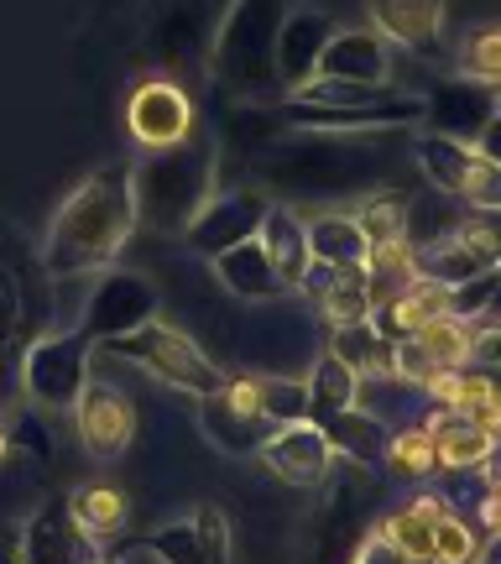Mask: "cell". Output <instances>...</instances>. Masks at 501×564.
<instances>
[{
  "label": "cell",
  "mask_w": 501,
  "mask_h": 564,
  "mask_svg": "<svg viewBox=\"0 0 501 564\" xmlns=\"http://www.w3.org/2000/svg\"><path fill=\"white\" fill-rule=\"evenodd\" d=\"M137 230V204H131V178L126 173H95L84 178L63 209L47 225V241H42V267L53 278H79L95 267L116 262V251L131 241Z\"/></svg>",
  "instance_id": "obj_1"
},
{
  "label": "cell",
  "mask_w": 501,
  "mask_h": 564,
  "mask_svg": "<svg viewBox=\"0 0 501 564\" xmlns=\"http://www.w3.org/2000/svg\"><path fill=\"white\" fill-rule=\"evenodd\" d=\"M131 178V204L137 225H152L162 236H183L188 220L199 215L215 194V141L188 131L183 141L146 147V158L126 173Z\"/></svg>",
  "instance_id": "obj_2"
},
{
  "label": "cell",
  "mask_w": 501,
  "mask_h": 564,
  "mask_svg": "<svg viewBox=\"0 0 501 564\" xmlns=\"http://www.w3.org/2000/svg\"><path fill=\"white\" fill-rule=\"evenodd\" d=\"M282 0H236L225 17L220 37H215V74L220 84L257 95L266 84H277V26H282Z\"/></svg>",
  "instance_id": "obj_3"
},
{
  "label": "cell",
  "mask_w": 501,
  "mask_h": 564,
  "mask_svg": "<svg viewBox=\"0 0 501 564\" xmlns=\"http://www.w3.org/2000/svg\"><path fill=\"white\" fill-rule=\"evenodd\" d=\"M100 350L105 356H121V361L141 366L146 377L178 387V392H188V398H209V392H220L225 387L220 366L209 361L199 345L188 340L178 324H167V319H146L141 329H131V335L100 340Z\"/></svg>",
  "instance_id": "obj_4"
},
{
  "label": "cell",
  "mask_w": 501,
  "mask_h": 564,
  "mask_svg": "<svg viewBox=\"0 0 501 564\" xmlns=\"http://www.w3.org/2000/svg\"><path fill=\"white\" fill-rule=\"evenodd\" d=\"M413 262H418V278L439 282V288H460V282H476L501 267V236L491 230L486 209H476V215H460L444 236L413 246Z\"/></svg>",
  "instance_id": "obj_5"
},
{
  "label": "cell",
  "mask_w": 501,
  "mask_h": 564,
  "mask_svg": "<svg viewBox=\"0 0 501 564\" xmlns=\"http://www.w3.org/2000/svg\"><path fill=\"white\" fill-rule=\"evenodd\" d=\"M89 356L95 345L84 340L79 329L68 335H42L26 361H21V382H26V398L47 413H74L84 382H89Z\"/></svg>",
  "instance_id": "obj_6"
},
{
  "label": "cell",
  "mask_w": 501,
  "mask_h": 564,
  "mask_svg": "<svg viewBox=\"0 0 501 564\" xmlns=\"http://www.w3.org/2000/svg\"><path fill=\"white\" fill-rule=\"evenodd\" d=\"M470 350H476V324L444 314V319H428L407 340L392 345V371H397L402 382L423 387L434 398V387L444 377H455L460 366H470Z\"/></svg>",
  "instance_id": "obj_7"
},
{
  "label": "cell",
  "mask_w": 501,
  "mask_h": 564,
  "mask_svg": "<svg viewBox=\"0 0 501 564\" xmlns=\"http://www.w3.org/2000/svg\"><path fill=\"white\" fill-rule=\"evenodd\" d=\"M282 121L303 126V131H392V126H418L423 121V100L418 95H402L397 84H386L381 95L361 105H303L287 100L282 105Z\"/></svg>",
  "instance_id": "obj_8"
},
{
  "label": "cell",
  "mask_w": 501,
  "mask_h": 564,
  "mask_svg": "<svg viewBox=\"0 0 501 564\" xmlns=\"http://www.w3.org/2000/svg\"><path fill=\"white\" fill-rule=\"evenodd\" d=\"M146 319H157V288L141 278V272L116 267V272H105L95 282L89 308H84V319H79V335L89 345H100V340H116V335H131Z\"/></svg>",
  "instance_id": "obj_9"
},
{
  "label": "cell",
  "mask_w": 501,
  "mask_h": 564,
  "mask_svg": "<svg viewBox=\"0 0 501 564\" xmlns=\"http://www.w3.org/2000/svg\"><path fill=\"white\" fill-rule=\"evenodd\" d=\"M266 209H272V199L261 194V188H230V194H209V204H204L199 215L188 220V230H183V241L194 246L199 257H220V251H230V246L251 241L261 230V220H266Z\"/></svg>",
  "instance_id": "obj_10"
},
{
  "label": "cell",
  "mask_w": 501,
  "mask_h": 564,
  "mask_svg": "<svg viewBox=\"0 0 501 564\" xmlns=\"http://www.w3.org/2000/svg\"><path fill=\"white\" fill-rule=\"evenodd\" d=\"M74 419H79V440L95 460H116L126 444L137 440V403L126 398L121 387L89 377L74 403Z\"/></svg>",
  "instance_id": "obj_11"
},
{
  "label": "cell",
  "mask_w": 501,
  "mask_h": 564,
  "mask_svg": "<svg viewBox=\"0 0 501 564\" xmlns=\"http://www.w3.org/2000/svg\"><path fill=\"white\" fill-rule=\"evenodd\" d=\"M17 560L21 564H89V560H100V544L74 523L68 497H53V502H42L37 512L26 518Z\"/></svg>",
  "instance_id": "obj_12"
},
{
  "label": "cell",
  "mask_w": 501,
  "mask_h": 564,
  "mask_svg": "<svg viewBox=\"0 0 501 564\" xmlns=\"http://www.w3.org/2000/svg\"><path fill=\"white\" fill-rule=\"evenodd\" d=\"M261 460L272 465V476L293 486H319L329 481V470H335V449L324 440L319 423H277L266 440H261Z\"/></svg>",
  "instance_id": "obj_13"
},
{
  "label": "cell",
  "mask_w": 501,
  "mask_h": 564,
  "mask_svg": "<svg viewBox=\"0 0 501 564\" xmlns=\"http://www.w3.org/2000/svg\"><path fill=\"white\" fill-rule=\"evenodd\" d=\"M126 126L141 147H167L194 131V105L173 79H146L137 84V95L126 105Z\"/></svg>",
  "instance_id": "obj_14"
},
{
  "label": "cell",
  "mask_w": 501,
  "mask_h": 564,
  "mask_svg": "<svg viewBox=\"0 0 501 564\" xmlns=\"http://www.w3.org/2000/svg\"><path fill=\"white\" fill-rule=\"evenodd\" d=\"M146 549L162 564H230V523L220 507H199L188 523L157 528Z\"/></svg>",
  "instance_id": "obj_15"
},
{
  "label": "cell",
  "mask_w": 501,
  "mask_h": 564,
  "mask_svg": "<svg viewBox=\"0 0 501 564\" xmlns=\"http://www.w3.org/2000/svg\"><path fill=\"white\" fill-rule=\"evenodd\" d=\"M335 37V21L324 17L319 6H293L282 11V26H277V84L298 89L319 74V58H324V42Z\"/></svg>",
  "instance_id": "obj_16"
},
{
  "label": "cell",
  "mask_w": 501,
  "mask_h": 564,
  "mask_svg": "<svg viewBox=\"0 0 501 564\" xmlns=\"http://www.w3.org/2000/svg\"><path fill=\"white\" fill-rule=\"evenodd\" d=\"M324 79H350V84H392V42L377 26H350L324 42L319 58Z\"/></svg>",
  "instance_id": "obj_17"
},
{
  "label": "cell",
  "mask_w": 501,
  "mask_h": 564,
  "mask_svg": "<svg viewBox=\"0 0 501 564\" xmlns=\"http://www.w3.org/2000/svg\"><path fill=\"white\" fill-rule=\"evenodd\" d=\"M491 116H497V89H491V84H476V79L439 84L434 100H423V121H428V131L455 137V141H476Z\"/></svg>",
  "instance_id": "obj_18"
},
{
  "label": "cell",
  "mask_w": 501,
  "mask_h": 564,
  "mask_svg": "<svg viewBox=\"0 0 501 564\" xmlns=\"http://www.w3.org/2000/svg\"><path fill=\"white\" fill-rule=\"evenodd\" d=\"M418 167H423V178L434 183L439 194H449V199H470V188L486 178L481 152L470 141L439 137V131H423L418 137Z\"/></svg>",
  "instance_id": "obj_19"
},
{
  "label": "cell",
  "mask_w": 501,
  "mask_h": 564,
  "mask_svg": "<svg viewBox=\"0 0 501 564\" xmlns=\"http://www.w3.org/2000/svg\"><path fill=\"white\" fill-rule=\"evenodd\" d=\"M371 26L407 53H434L444 37V0H366Z\"/></svg>",
  "instance_id": "obj_20"
},
{
  "label": "cell",
  "mask_w": 501,
  "mask_h": 564,
  "mask_svg": "<svg viewBox=\"0 0 501 564\" xmlns=\"http://www.w3.org/2000/svg\"><path fill=\"white\" fill-rule=\"evenodd\" d=\"M423 429H428V440H434L439 470H481L486 455L497 449V434H491V429L460 419V413H449V408H434Z\"/></svg>",
  "instance_id": "obj_21"
},
{
  "label": "cell",
  "mask_w": 501,
  "mask_h": 564,
  "mask_svg": "<svg viewBox=\"0 0 501 564\" xmlns=\"http://www.w3.org/2000/svg\"><path fill=\"white\" fill-rule=\"evenodd\" d=\"M303 293H314L329 324H361L371 319V293H366V267H308V278L298 282Z\"/></svg>",
  "instance_id": "obj_22"
},
{
  "label": "cell",
  "mask_w": 501,
  "mask_h": 564,
  "mask_svg": "<svg viewBox=\"0 0 501 564\" xmlns=\"http://www.w3.org/2000/svg\"><path fill=\"white\" fill-rule=\"evenodd\" d=\"M215 272H220L225 288L246 303H277L282 293H287V282L277 278V267H272V257H266V246H261L257 236L241 246H230V251H220V257H215Z\"/></svg>",
  "instance_id": "obj_23"
},
{
  "label": "cell",
  "mask_w": 501,
  "mask_h": 564,
  "mask_svg": "<svg viewBox=\"0 0 501 564\" xmlns=\"http://www.w3.org/2000/svg\"><path fill=\"white\" fill-rule=\"evenodd\" d=\"M434 403L449 408V413H460V419H470V423H481V429H491L501 440V382L491 371L460 366L455 377H444V382L434 387Z\"/></svg>",
  "instance_id": "obj_24"
},
{
  "label": "cell",
  "mask_w": 501,
  "mask_h": 564,
  "mask_svg": "<svg viewBox=\"0 0 501 564\" xmlns=\"http://www.w3.org/2000/svg\"><path fill=\"white\" fill-rule=\"evenodd\" d=\"M329 449H335V460L345 465H361V470H377L381 465V449H386V423L371 419L366 408H340V413H329L319 423Z\"/></svg>",
  "instance_id": "obj_25"
},
{
  "label": "cell",
  "mask_w": 501,
  "mask_h": 564,
  "mask_svg": "<svg viewBox=\"0 0 501 564\" xmlns=\"http://www.w3.org/2000/svg\"><path fill=\"white\" fill-rule=\"evenodd\" d=\"M257 241L266 246V257H272V267H277V278L287 282V288H298V282L308 278V267H314V257H308V230H303V220L287 204H272V209H266Z\"/></svg>",
  "instance_id": "obj_26"
},
{
  "label": "cell",
  "mask_w": 501,
  "mask_h": 564,
  "mask_svg": "<svg viewBox=\"0 0 501 564\" xmlns=\"http://www.w3.org/2000/svg\"><path fill=\"white\" fill-rule=\"evenodd\" d=\"M439 512H444V497H413L397 512H386L381 539L397 549L407 564H434V523H439Z\"/></svg>",
  "instance_id": "obj_27"
},
{
  "label": "cell",
  "mask_w": 501,
  "mask_h": 564,
  "mask_svg": "<svg viewBox=\"0 0 501 564\" xmlns=\"http://www.w3.org/2000/svg\"><path fill=\"white\" fill-rule=\"evenodd\" d=\"M303 230H308V257L319 267H366V257H371L356 215H335L329 209V215L303 220Z\"/></svg>",
  "instance_id": "obj_28"
},
{
  "label": "cell",
  "mask_w": 501,
  "mask_h": 564,
  "mask_svg": "<svg viewBox=\"0 0 501 564\" xmlns=\"http://www.w3.org/2000/svg\"><path fill=\"white\" fill-rule=\"evenodd\" d=\"M356 382H361V371L356 366H345L335 350L314 361V371L303 377L308 387V423H324L329 413H340V408L356 403Z\"/></svg>",
  "instance_id": "obj_29"
},
{
  "label": "cell",
  "mask_w": 501,
  "mask_h": 564,
  "mask_svg": "<svg viewBox=\"0 0 501 564\" xmlns=\"http://www.w3.org/2000/svg\"><path fill=\"white\" fill-rule=\"evenodd\" d=\"M68 512H74V523L100 544V539H116L126 528V497L116 486H79L74 497H68Z\"/></svg>",
  "instance_id": "obj_30"
},
{
  "label": "cell",
  "mask_w": 501,
  "mask_h": 564,
  "mask_svg": "<svg viewBox=\"0 0 501 564\" xmlns=\"http://www.w3.org/2000/svg\"><path fill=\"white\" fill-rule=\"evenodd\" d=\"M455 68H460V79H476V84H491L501 89V26H470L460 42V53H455Z\"/></svg>",
  "instance_id": "obj_31"
},
{
  "label": "cell",
  "mask_w": 501,
  "mask_h": 564,
  "mask_svg": "<svg viewBox=\"0 0 501 564\" xmlns=\"http://www.w3.org/2000/svg\"><path fill=\"white\" fill-rule=\"evenodd\" d=\"M251 398H257V413L272 429L308 419V387L293 382V377H251Z\"/></svg>",
  "instance_id": "obj_32"
},
{
  "label": "cell",
  "mask_w": 501,
  "mask_h": 564,
  "mask_svg": "<svg viewBox=\"0 0 501 564\" xmlns=\"http://www.w3.org/2000/svg\"><path fill=\"white\" fill-rule=\"evenodd\" d=\"M356 225H361V236L371 251L397 246V241H407V204L392 199V194H377V199L356 204Z\"/></svg>",
  "instance_id": "obj_33"
},
{
  "label": "cell",
  "mask_w": 501,
  "mask_h": 564,
  "mask_svg": "<svg viewBox=\"0 0 501 564\" xmlns=\"http://www.w3.org/2000/svg\"><path fill=\"white\" fill-rule=\"evenodd\" d=\"M381 460H392L397 476H434V470H439V460H434V440H428L423 423L397 429V434L386 440V449H381Z\"/></svg>",
  "instance_id": "obj_34"
},
{
  "label": "cell",
  "mask_w": 501,
  "mask_h": 564,
  "mask_svg": "<svg viewBox=\"0 0 501 564\" xmlns=\"http://www.w3.org/2000/svg\"><path fill=\"white\" fill-rule=\"evenodd\" d=\"M476 560H481L476 533L455 512H439V523H434V564H476Z\"/></svg>",
  "instance_id": "obj_35"
},
{
  "label": "cell",
  "mask_w": 501,
  "mask_h": 564,
  "mask_svg": "<svg viewBox=\"0 0 501 564\" xmlns=\"http://www.w3.org/2000/svg\"><path fill=\"white\" fill-rule=\"evenodd\" d=\"M470 147L481 152V162H486V167H501V110H497V116H491V121L481 126V137L470 141Z\"/></svg>",
  "instance_id": "obj_36"
},
{
  "label": "cell",
  "mask_w": 501,
  "mask_h": 564,
  "mask_svg": "<svg viewBox=\"0 0 501 564\" xmlns=\"http://www.w3.org/2000/svg\"><path fill=\"white\" fill-rule=\"evenodd\" d=\"M350 564H407V560H402V554L386 544L381 533H371V539H361V549H356V560H350Z\"/></svg>",
  "instance_id": "obj_37"
},
{
  "label": "cell",
  "mask_w": 501,
  "mask_h": 564,
  "mask_svg": "<svg viewBox=\"0 0 501 564\" xmlns=\"http://www.w3.org/2000/svg\"><path fill=\"white\" fill-rule=\"evenodd\" d=\"M465 204H476V209H501V167H486V178L470 188Z\"/></svg>",
  "instance_id": "obj_38"
},
{
  "label": "cell",
  "mask_w": 501,
  "mask_h": 564,
  "mask_svg": "<svg viewBox=\"0 0 501 564\" xmlns=\"http://www.w3.org/2000/svg\"><path fill=\"white\" fill-rule=\"evenodd\" d=\"M6 455H11V434L0 429V460H6Z\"/></svg>",
  "instance_id": "obj_39"
},
{
  "label": "cell",
  "mask_w": 501,
  "mask_h": 564,
  "mask_svg": "<svg viewBox=\"0 0 501 564\" xmlns=\"http://www.w3.org/2000/svg\"><path fill=\"white\" fill-rule=\"evenodd\" d=\"M0 564H21V560H11V554H0Z\"/></svg>",
  "instance_id": "obj_40"
},
{
  "label": "cell",
  "mask_w": 501,
  "mask_h": 564,
  "mask_svg": "<svg viewBox=\"0 0 501 564\" xmlns=\"http://www.w3.org/2000/svg\"><path fill=\"white\" fill-rule=\"evenodd\" d=\"M497 110H501V89H497Z\"/></svg>",
  "instance_id": "obj_41"
},
{
  "label": "cell",
  "mask_w": 501,
  "mask_h": 564,
  "mask_svg": "<svg viewBox=\"0 0 501 564\" xmlns=\"http://www.w3.org/2000/svg\"><path fill=\"white\" fill-rule=\"evenodd\" d=\"M89 564H105V560H89Z\"/></svg>",
  "instance_id": "obj_42"
}]
</instances>
